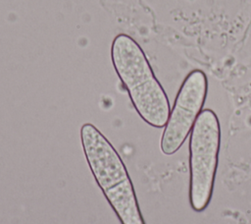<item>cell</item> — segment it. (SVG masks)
<instances>
[{"instance_id":"6da1fadb","label":"cell","mask_w":251,"mask_h":224,"mask_svg":"<svg viewBox=\"0 0 251 224\" xmlns=\"http://www.w3.org/2000/svg\"><path fill=\"white\" fill-rule=\"evenodd\" d=\"M111 59L140 118L154 128L165 127L171 112L169 98L141 46L130 35L119 33L111 45Z\"/></svg>"},{"instance_id":"7a4b0ae2","label":"cell","mask_w":251,"mask_h":224,"mask_svg":"<svg viewBox=\"0 0 251 224\" xmlns=\"http://www.w3.org/2000/svg\"><path fill=\"white\" fill-rule=\"evenodd\" d=\"M221 126L217 114L207 108L199 114L189 138V203L196 212L212 198L219 164Z\"/></svg>"},{"instance_id":"3957f363","label":"cell","mask_w":251,"mask_h":224,"mask_svg":"<svg viewBox=\"0 0 251 224\" xmlns=\"http://www.w3.org/2000/svg\"><path fill=\"white\" fill-rule=\"evenodd\" d=\"M208 92V80L201 70H192L183 80L161 137L160 148L175 154L184 143L202 111Z\"/></svg>"},{"instance_id":"277c9868","label":"cell","mask_w":251,"mask_h":224,"mask_svg":"<svg viewBox=\"0 0 251 224\" xmlns=\"http://www.w3.org/2000/svg\"><path fill=\"white\" fill-rule=\"evenodd\" d=\"M80 140L89 168L103 193L129 178L116 148L93 124L81 126Z\"/></svg>"},{"instance_id":"5b68a950","label":"cell","mask_w":251,"mask_h":224,"mask_svg":"<svg viewBox=\"0 0 251 224\" xmlns=\"http://www.w3.org/2000/svg\"><path fill=\"white\" fill-rule=\"evenodd\" d=\"M103 194L122 224H145L130 178Z\"/></svg>"}]
</instances>
